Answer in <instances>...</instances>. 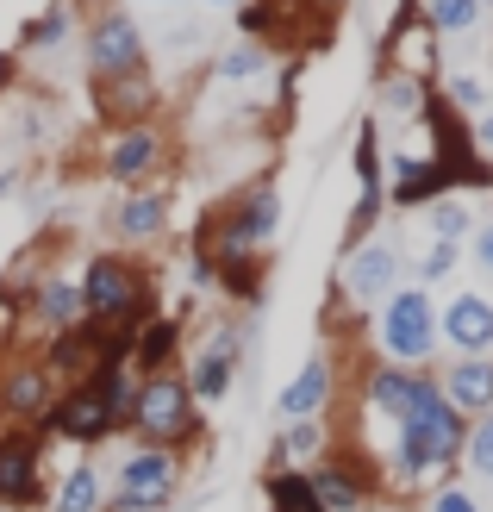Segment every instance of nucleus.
Instances as JSON below:
<instances>
[{
	"label": "nucleus",
	"instance_id": "nucleus-7",
	"mask_svg": "<svg viewBox=\"0 0 493 512\" xmlns=\"http://www.w3.org/2000/svg\"><path fill=\"white\" fill-rule=\"evenodd\" d=\"M394 288H406V244L400 238H369L337 269V294H344L356 313H375Z\"/></svg>",
	"mask_w": 493,
	"mask_h": 512
},
{
	"label": "nucleus",
	"instance_id": "nucleus-35",
	"mask_svg": "<svg viewBox=\"0 0 493 512\" xmlns=\"http://www.w3.org/2000/svg\"><path fill=\"white\" fill-rule=\"evenodd\" d=\"M425 512H487V506L475 500V488H462V481H437L425 494Z\"/></svg>",
	"mask_w": 493,
	"mask_h": 512
},
{
	"label": "nucleus",
	"instance_id": "nucleus-31",
	"mask_svg": "<svg viewBox=\"0 0 493 512\" xmlns=\"http://www.w3.org/2000/svg\"><path fill=\"white\" fill-rule=\"evenodd\" d=\"M263 69H269V44H256V38H238V44H231L225 57L213 63V75H219L225 88H238V82H250V75H263Z\"/></svg>",
	"mask_w": 493,
	"mask_h": 512
},
{
	"label": "nucleus",
	"instance_id": "nucleus-5",
	"mask_svg": "<svg viewBox=\"0 0 493 512\" xmlns=\"http://www.w3.org/2000/svg\"><path fill=\"white\" fill-rule=\"evenodd\" d=\"M82 63L94 82H113V75H132L150 63V38L144 25L125 7H94V19L82 25Z\"/></svg>",
	"mask_w": 493,
	"mask_h": 512
},
{
	"label": "nucleus",
	"instance_id": "nucleus-15",
	"mask_svg": "<svg viewBox=\"0 0 493 512\" xmlns=\"http://www.w3.org/2000/svg\"><path fill=\"white\" fill-rule=\"evenodd\" d=\"M50 406H57V381L44 375V363L38 356H13V363L0 369V419L38 431Z\"/></svg>",
	"mask_w": 493,
	"mask_h": 512
},
{
	"label": "nucleus",
	"instance_id": "nucleus-40",
	"mask_svg": "<svg viewBox=\"0 0 493 512\" xmlns=\"http://www.w3.org/2000/svg\"><path fill=\"white\" fill-rule=\"evenodd\" d=\"M369 512H406V506H394V500H375V506H369Z\"/></svg>",
	"mask_w": 493,
	"mask_h": 512
},
{
	"label": "nucleus",
	"instance_id": "nucleus-18",
	"mask_svg": "<svg viewBox=\"0 0 493 512\" xmlns=\"http://www.w3.org/2000/svg\"><path fill=\"white\" fill-rule=\"evenodd\" d=\"M331 394H337V363L325 350H313L306 363L294 369V381L275 394V413H281V425L288 419H319L325 406H331Z\"/></svg>",
	"mask_w": 493,
	"mask_h": 512
},
{
	"label": "nucleus",
	"instance_id": "nucleus-3",
	"mask_svg": "<svg viewBox=\"0 0 493 512\" xmlns=\"http://www.w3.org/2000/svg\"><path fill=\"white\" fill-rule=\"evenodd\" d=\"M444 350L437 344V294L406 281L375 306V363H394V369H425L431 356Z\"/></svg>",
	"mask_w": 493,
	"mask_h": 512
},
{
	"label": "nucleus",
	"instance_id": "nucleus-34",
	"mask_svg": "<svg viewBox=\"0 0 493 512\" xmlns=\"http://www.w3.org/2000/svg\"><path fill=\"white\" fill-rule=\"evenodd\" d=\"M356 188H387V175H381V125L375 119L356 132Z\"/></svg>",
	"mask_w": 493,
	"mask_h": 512
},
{
	"label": "nucleus",
	"instance_id": "nucleus-23",
	"mask_svg": "<svg viewBox=\"0 0 493 512\" xmlns=\"http://www.w3.org/2000/svg\"><path fill=\"white\" fill-rule=\"evenodd\" d=\"M431 107V88L412 69H394L375 82V125H419Z\"/></svg>",
	"mask_w": 493,
	"mask_h": 512
},
{
	"label": "nucleus",
	"instance_id": "nucleus-39",
	"mask_svg": "<svg viewBox=\"0 0 493 512\" xmlns=\"http://www.w3.org/2000/svg\"><path fill=\"white\" fill-rule=\"evenodd\" d=\"M13 182H19V169H0V194H13Z\"/></svg>",
	"mask_w": 493,
	"mask_h": 512
},
{
	"label": "nucleus",
	"instance_id": "nucleus-28",
	"mask_svg": "<svg viewBox=\"0 0 493 512\" xmlns=\"http://www.w3.org/2000/svg\"><path fill=\"white\" fill-rule=\"evenodd\" d=\"M381 213H387V188H356V207H350V219H344V256L375 238Z\"/></svg>",
	"mask_w": 493,
	"mask_h": 512
},
{
	"label": "nucleus",
	"instance_id": "nucleus-25",
	"mask_svg": "<svg viewBox=\"0 0 493 512\" xmlns=\"http://www.w3.org/2000/svg\"><path fill=\"white\" fill-rule=\"evenodd\" d=\"M82 38V19H75V0H50V7L25 25V57H57Z\"/></svg>",
	"mask_w": 493,
	"mask_h": 512
},
{
	"label": "nucleus",
	"instance_id": "nucleus-27",
	"mask_svg": "<svg viewBox=\"0 0 493 512\" xmlns=\"http://www.w3.org/2000/svg\"><path fill=\"white\" fill-rule=\"evenodd\" d=\"M469 232H475V207L462 194H444V200H431V207H425V238L469 244Z\"/></svg>",
	"mask_w": 493,
	"mask_h": 512
},
{
	"label": "nucleus",
	"instance_id": "nucleus-10",
	"mask_svg": "<svg viewBox=\"0 0 493 512\" xmlns=\"http://www.w3.org/2000/svg\"><path fill=\"white\" fill-rule=\"evenodd\" d=\"M169 163V138H163V125L157 119H144V125H119V132L107 138V150H100V175L119 188H144V182H157V169Z\"/></svg>",
	"mask_w": 493,
	"mask_h": 512
},
{
	"label": "nucleus",
	"instance_id": "nucleus-42",
	"mask_svg": "<svg viewBox=\"0 0 493 512\" xmlns=\"http://www.w3.org/2000/svg\"><path fill=\"white\" fill-rule=\"evenodd\" d=\"M206 7H238V0H206Z\"/></svg>",
	"mask_w": 493,
	"mask_h": 512
},
{
	"label": "nucleus",
	"instance_id": "nucleus-41",
	"mask_svg": "<svg viewBox=\"0 0 493 512\" xmlns=\"http://www.w3.org/2000/svg\"><path fill=\"white\" fill-rule=\"evenodd\" d=\"M107 512H138V506H119V500H107Z\"/></svg>",
	"mask_w": 493,
	"mask_h": 512
},
{
	"label": "nucleus",
	"instance_id": "nucleus-37",
	"mask_svg": "<svg viewBox=\"0 0 493 512\" xmlns=\"http://www.w3.org/2000/svg\"><path fill=\"white\" fill-rule=\"evenodd\" d=\"M469 144H475V157L493 169V107H487L481 119H469Z\"/></svg>",
	"mask_w": 493,
	"mask_h": 512
},
{
	"label": "nucleus",
	"instance_id": "nucleus-6",
	"mask_svg": "<svg viewBox=\"0 0 493 512\" xmlns=\"http://www.w3.org/2000/svg\"><path fill=\"white\" fill-rule=\"evenodd\" d=\"M113 500L119 506H138V512H169L175 494H181V456L175 450H157V444H132L113 469Z\"/></svg>",
	"mask_w": 493,
	"mask_h": 512
},
{
	"label": "nucleus",
	"instance_id": "nucleus-16",
	"mask_svg": "<svg viewBox=\"0 0 493 512\" xmlns=\"http://www.w3.org/2000/svg\"><path fill=\"white\" fill-rule=\"evenodd\" d=\"M169 219H175V194H169V188H157V182L125 188L119 207H113V238H119L125 250H144V244L169 238Z\"/></svg>",
	"mask_w": 493,
	"mask_h": 512
},
{
	"label": "nucleus",
	"instance_id": "nucleus-33",
	"mask_svg": "<svg viewBox=\"0 0 493 512\" xmlns=\"http://www.w3.org/2000/svg\"><path fill=\"white\" fill-rule=\"evenodd\" d=\"M462 469L475 481H493V413L469 419V438H462Z\"/></svg>",
	"mask_w": 493,
	"mask_h": 512
},
{
	"label": "nucleus",
	"instance_id": "nucleus-17",
	"mask_svg": "<svg viewBox=\"0 0 493 512\" xmlns=\"http://www.w3.org/2000/svg\"><path fill=\"white\" fill-rule=\"evenodd\" d=\"M157 75H150V63L144 69H132V75H113V82H94V113L113 125H144L150 113H157Z\"/></svg>",
	"mask_w": 493,
	"mask_h": 512
},
{
	"label": "nucleus",
	"instance_id": "nucleus-13",
	"mask_svg": "<svg viewBox=\"0 0 493 512\" xmlns=\"http://www.w3.org/2000/svg\"><path fill=\"white\" fill-rule=\"evenodd\" d=\"M437 344L450 356H493V294L456 288L437 306Z\"/></svg>",
	"mask_w": 493,
	"mask_h": 512
},
{
	"label": "nucleus",
	"instance_id": "nucleus-14",
	"mask_svg": "<svg viewBox=\"0 0 493 512\" xmlns=\"http://www.w3.org/2000/svg\"><path fill=\"white\" fill-rule=\"evenodd\" d=\"M44 375L57 381V388H82V381H94V369L107 363V331L100 325H69V331H57V338H44Z\"/></svg>",
	"mask_w": 493,
	"mask_h": 512
},
{
	"label": "nucleus",
	"instance_id": "nucleus-4",
	"mask_svg": "<svg viewBox=\"0 0 493 512\" xmlns=\"http://www.w3.org/2000/svg\"><path fill=\"white\" fill-rule=\"evenodd\" d=\"M125 425L138 431V444H157V450H188L200 438V400L188 388V375L169 369V375H144L132 388V413Z\"/></svg>",
	"mask_w": 493,
	"mask_h": 512
},
{
	"label": "nucleus",
	"instance_id": "nucleus-26",
	"mask_svg": "<svg viewBox=\"0 0 493 512\" xmlns=\"http://www.w3.org/2000/svg\"><path fill=\"white\" fill-rule=\"evenodd\" d=\"M263 494H269V512H325L313 481H306V469H269Z\"/></svg>",
	"mask_w": 493,
	"mask_h": 512
},
{
	"label": "nucleus",
	"instance_id": "nucleus-43",
	"mask_svg": "<svg viewBox=\"0 0 493 512\" xmlns=\"http://www.w3.org/2000/svg\"><path fill=\"white\" fill-rule=\"evenodd\" d=\"M150 7H169V0H150Z\"/></svg>",
	"mask_w": 493,
	"mask_h": 512
},
{
	"label": "nucleus",
	"instance_id": "nucleus-9",
	"mask_svg": "<svg viewBox=\"0 0 493 512\" xmlns=\"http://www.w3.org/2000/svg\"><path fill=\"white\" fill-rule=\"evenodd\" d=\"M44 500H50V488H44V431L0 425V506L32 512Z\"/></svg>",
	"mask_w": 493,
	"mask_h": 512
},
{
	"label": "nucleus",
	"instance_id": "nucleus-21",
	"mask_svg": "<svg viewBox=\"0 0 493 512\" xmlns=\"http://www.w3.org/2000/svg\"><path fill=\"white\" fill-rule=\"evenodd\" d=\"M175 363H181V325L163 319V313H150V319L138 325V338H132L125 369H132V381H144V375H169Z\"/></svg>",
	"mask_w": 493,
	"mask_h": 512
},
{
	"label": "nucleus",
	"instance_id": "nucleus-12",
	"mask_svg": "<svg viewBox=\"0 0 493 512\" xmlns=\"http://www.w3.org/2000/svg\"><path fill=\"white\" fill-rule=\"evenodd\" d=\"M238 363H244V331H238V319H219L206 338L194 344V356H188V388H194V400L200 406H213V400H225L231 394V375H238Z\"/></svg>",
	"mask_w": 493,
	"mask_h": 512
},
{
	"label": "nucleus",
	"instance_id": "nucleus-19",
	"mask_svg": "<svg viewBox=\"0 0 493 512\" xmlns=\"http://www.w3.org/2000/svg\"><path fill=\"white\" fill-rule=\"evenodd\" d=\"M437 394H444L462 419H481L493 413V356H450L444 375H431Z\"/></svg>",
	"mask_w": 493,
	"mask_h": 512
},
{
	"label": "nucleus",
	"instance_id": "nucleus-1",
	"mask_svg": "<svg viewBox=\"0 0 493 512\" xmlns=\"http://www.w3.org/2000/svg\"><path fill=\"white\" fill-rule=\"evenodd\" d=\"M132 369H119V363H100L94 381H82V388H63L57 406L44 413V438H57V444H75V450H100L113 438V431L125 425V413H132Z\"/></svg>",
	"mask_w": 493,
	"mask_h": 512
},
{
	"label": "nucleus",
	"instance_id": "nucleus-8",
	"mask_svg": "<svg viewBox=\"0 0 493 512\" xmlns=\"http://www.w3.org/2000/svg\"><path fill=\"white\" fill-rule=\"evenodd\" d=\"M306 481H313V494H319L325 512H369L381 500V469L356 444L350 450H325L319 463L306 469Z\"/></svg>",
	"mask_w": 493,
	"mask_h": 512
},
{
	"label": "nucleus",
	"instance_id": "nucleus-11",
	"mask_svg": "<svg viewBox=\"0 0 493 512\" xmlns=\"http://www.w3.org/2000/svg\"><path fill=\"white\" fill-rule=\"evenodd\" d=\"M431 400H437V381L425 369H394V363H369V369H362V406H369L387 431L406 425Z\"/></svg>",
	"mask_w": 493,
	"mask_h": 512
},
{
	"label": "nucleus",
	"instance_id": "nucleus-30",
	"mask_svg": "<svg viewBox=\"0 0 493 512\" xmlns=\"http://www.w3.org/2000/svg\"><path fill=\"white\" fill-rule=\"evenodd\" d=\"M487 13H481V0H425V25L437 38H462V32H475Z\"/></svg>",
	"mask_w": 493,
	"mask_h": 512
},
{
	"label": "nucleus",
	"instance_id": "nucleus-29",
	"mask_svg": "<svg viewBox=\"0 0 493 512\" xmlns=\"http://www.w3.org/2000/svg\"><path fill=\"white\" fill-rule=\"evenodd\" d=\"M456 263H462V244H444V238H425L419 250H406V269H412V281H419V288L444 281Z\"/></svg>",
	"mask_w": 493,
	"mask_h": 512
},
{
	"label": "nucleus",
	"instance_id": "nucleus-32",
	"mask_svg": "<svg viewBox=\"0 0 493 512\" xmlns=\"http://www.w3.org/2000/svg\"><path fill=\"white\" fill-rule=\"evenodd\" d=\"M444 107L462 119V113H469V119H481L487 107H493V88L481 82V75H469V69H456V75H444Z\"/></svg>",
	"mask_w": 493,
	"mask_h": 512
},
{
	"label": "nucleus",
	"instance_id": "nucleus-2",
	"mask_svg": "<svg viewBox=\"0 0 493 512\" xmlns=\"http://www.w3.org/2000/svg\"><path fill=\"white\" fill-rule=\"evenodd\" d=\"M75 288H82V319L88 325H144L157 313V288H150V269L138 263L132 250H94L82 275H75Z\"/></svg>",
	"mask_w": 493,
	"mask_h": 512
},
{
	"label": "nucleus",
	"instance_id": "nucleus-24",
	"mask_svg": "<svg viewBox=\"0 0 493 512\" xmlns=\"http://www.w3.org/2000/svg\"><path fill=\"white\" fill-rule=\"evenodd\" d=\"M113 488L107 475H100V463H69L57 475V488H50V512H107Z\"/></svg>",
	"mask_w": 493,
	"mask_h": 512
},
{
	"label": "nucleus",
	"instance_id": "nucleus-22",
	"mask_svg": "<svg viewBox=\"0 0 493 512\" xmlns=\"http://www.w3.org/2000/svg\"><path fill=\"white\" fill-rule=\"evenodd\" d=\"M25 300H32V319L50 331V338H57V331H69V325H82V288H75V275L44 269Z\"/></svg>",
	"mask_w": 493,
	"mask_h": 512
},
{
	"label": "nucleus",
	"instance_id": "nucleus-36",
	"mask_svg": "<svg viewBox=\"0 0 493 512\" xmlns=\"http://www.w3.org/2000/svg\"><path fill=\"white\" fill-rule=\"evenodd\" d=\"M462 250H469V263H475L481 275H493V213L475 219V232H469V244H462Z\"/></svg>",
	"mask_w": 493,
	"mask_h": 512
},
{
	"label": "nucleus",
	"instance_id": "nucleus-38",
	"mask_svg": "<svg viewBox=\"0 0 493 512\" xmlns=\"http://www.w3.org/2000/svg\"><path fill=\"white\" fill-rule=\"evenodd\" d=\"M294 7H319V13H325V19H331V13H337V7H344V0H294Z\"/></svg>",
	"mask_w": 493,
	"mask_h": 512
},
{
	"label": "nucleus",
	"instance_id": "nucleus-20",
	"mask_svg": "<svg viewBox=\"0 0 493 512\" xmlns=\"http://www.w3.org/2000/svg\"><path fill=\"white\" fill-rule=\"evenodd\" d=\"M450 194V175L437 169L431 157H406V150H394V175H387V200L406 213H425L431 200Z\"/></svg>",
	"mask_w": 493,
	"mask_h": 512
}]
</instances>
